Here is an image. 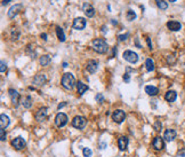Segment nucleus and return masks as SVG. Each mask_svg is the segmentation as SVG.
<instances>
[{"instance_id":"32","label":"nucleus","mask_w":185,"mask_h":157,"mask_svg":"<svg viewBox=\"0 0 185 157\" xmlns=\"http://www.w3.org/2000/svg\"><path fill=\"white\" fill-rule=\"evenodd\" d=\"M6 138H7V134H6L5 130L1 129V130H0V140H1V141H5Z\"/></svg>"},{"instance_id":"4","label":"nucleus","mask_w":185,"mask_h":157,"mask_svg":"<svg viewBox=\"0 0 185 157\" xmlns=\"http://www.w3.org/2000/svg\"><path fill=\"white\" fill-rule=\"evenodd\" d=\"M22 9H23V5H22V4H16V5L11 6V7L9 8V11H8V13H7L8 18H9V20L14 18L15 16H17L18 14H20Z\"/></svg>"},{"instance_id":"5","label":"nucleus","mask_w":185,"mask_h":157,"mask_svg":"<svg viewBox=\"0 0 185 157\" xmlns=\"http://www.w3.org/2000/svg\"><path fill=\"white\" fill-rule=\"evenodd\" d=\"M122 58H125L126 61H128L129 63H136L138 61V55H137L135 52H133V51H129V49H127V51L123 52Z\"/></svg>"},{"instance_id":"43","label":"nucleus","mask_w":185,"mask_h":157,"mask_svg":"<svg viewBox=\"0 0 185 157\" xmlns=\"http://www.w3.org/2000/svg\"><path fill=\"white\" fill-rule=\"evenodd\" d=\"M102 31L104 32V33H105V32L108 31V29H106V28H105V26H102Z\"/></svg>"},{"instance_id":"38","label":"nucleus","mask_w":185,"mask_h":157,"mask_svg":"<svg viewBox=\"0 0 185 157\" xmlns=\"http://www.w3.org/2000/svg\"><path fill=\"white\" fill-rule=\"evenodd\" d=\"M167 61H168V63H169V64H173V63H175V61H176V60H175V58H170V55H169Z\"/></svg>"},{"instance_id":"2","label":"nucleus","mask_w":185,"mask_h":157,"mask_svg":"<svg viewBox=\"0 0 185 157\" xmlns=\"http://www.w3.org/2000/svg\"><path fill=\"white\" fill-rule=\"evenodd\" d=\"M62 86L65 89H72L76 85V79H74V76L70 72H67L63 75L62 77Z\"/></svg>"},{"instance_id":"35","label":"nucleus","mask_w":185,"mask_h":157,"mask_svg":"<svg viewBox=\"0 0 185 157\" xmlns=\"http://www.w3.org/2000/svg\"><path fill=\"white\" fill-rule=\"evenodd\" d=\"M145 39H146V44H148V47H149V49L150 51H152V42H151V39H150L149 37H146V38H145Z\"/></svg>"},{"instance_id":"10","label":"nucleus","mask_w":185,"mask_h":157,"mask_svg":"<svg viewBox=\"0 0 185 157\" xmlns=\"http://www.w3.org/2000/svg\"><path fill=\"white\" fill-rule=\"evenodd\" d=\"M25 140L22 136H17V138L11 140V146L14 147L16 150H22L25 147Z\"/></svg>"},{"instance_id":"33","label":"nucleus","mask_w":185,"mask_h":157,"mask_svg":"<svg viewBox=\"0 0 185 157\" xmlns=\"http://www.w3.org/2000/svg\"><path fill=\"white\" fill-rule=\"evenodd\" d=\"M0 65H1V67H0V71H1V72H5L6 69H7V64H6L5 61H1V62H0Z\"/></svg>"},{"instance_id":"45","label":"nucleus","mask_w":185,"mask_h":157,"mask_svg":"<svg viewBox=\"0 0 185 157\" xmlns=\"http://www.w3.org/2000/svg\"><path fill=\"white\" fill-rule=\"evenodd\" d=\"M111 22H112V24H117V21H114V20H112Z\"/></svg>"},{"instance_id":"21","label":"nucleus","mask_w":185,"mask_h":157,"mask_svg":"<svg viewBox=\"0 0 185 157\" xmlns=\"http://www.w3.org/2000/svg\"><path fill=\"white\" fill-rule=\"evenodd\" d=\"M176 98H177V93L175 91H168L164 94V99H166V101H168V102H174L175 100H176Z\"/></svg>"},{"instance_id":"20","label":"nucleus","mask_w":185,"mask_h":157,"mask_svg":"<svg viewBox=\"0 0 185 157\" xmlns=\"http://www.w3.org/2000/svg\"><path fill=\"white\" fill-rule=\"evenodd\" d=\"M145 93L151 95V96H154L159 93V89L155 86H152V85H148V86H145Z\"/></svg>"},{"instance_id":"24","label":"nucleus","mask_w":185,"mask_h":157,"mask_svg":"<svg viewBox=\"0 0 185 157\" xmlns=\"http://www.w3.org/2000/svg\"><path fill=\"white\" fill-rule=\"evenodd\" d=\"M56 36L60 42H65V35H64V31L61 26H56Z\"/></svg>"},{"instance_id":"36","label":"nucleus","mask_w":185,"mask_h":157,"mask_svg":"<svg viewBox=\"0 0 185 157\" xmlns=\"http://www.w3.org/2000/svg\"><path fill=\"white\" fill-rule=\"evenodd\" d=\"M123 80H125L126 83H129V82H130V76H129V73H125V75H123Z\"/></svg>"},{"instance_id":"29","label":"nucleus","mask_w":185,"mask_h":157,"mask_svg":"<svg viewBox=\"0 0 185 157\" xmlns=\"http://www.w3.org/2000/svg\"><path fill=\"white\" fill-rule=\"evenodd\" d=\"M153 129L155 130L157 132H160L161 131V129H162V124H161V122L157 121L155 123L153 124Z\"/></svg>"},{"instance_id":"3","label":"nucleus","mask_w":185,"mask_h":157,"mask_svg":"<svg viewBox=\"0 0 185 157\" xmlns=\"http://www.w3.org/2000/svg\"><path fill=\"white\" fill-rule=\"evenodd\" d=\"M87 124V121H86V118L85 117H82V116H76L73 119H72V126L73 127H76L78 130H82L85 126Z\"/></svg>"},{"instance_id":"34","label":"nucleus","mask_w":185,"mask_h":157,"mask_svg":"<svg viewBox=\"0 0 185 157\" xmlns=\"http://www.w3.org/2000/svg\"><path fill=\"white\" fill-rule=\"evenodd\" d=\"M95 99H96V101H97L98 103H102L103 101H104V96L102 94H97L95 96Z\"/></svg>"},{"instance_id":"23","label":"nucleus","mask_w":185,"mask_h":157,"mask_svg":"<svg viewBox=\"0 0 185 157\" xmlns=\"http://www.w3.org/2000/svg\"><path fill=\"white\" fill-rule=\"evenodd\" d=\"M32 103H33V100H32L31 96H25L24 99L22 100V105H23L24 108H26V109L31 108V107H32Z\"/></svg>"},{"instance_id":"39","label":"nucleus","mask_w":185,"mask_h":157,"mask_svg":"<svg viewBox=\"0 0 185 157\" xmlns=\"http://www.w3.org/2000/svg\"><path fill=\"white\" fill-rule=\"evenodd\" d=\"M40 38L42 39V40H45V42H46V40H47V33H41Z\"/></svg>"},{"instance_id":"37","label":"nucleus","mask_w":185,"mask_h":157,"mask_svg":"<svg viewBox=\"0 0 185 157\" xmlns=\"http://www.w3.org/2000/svg\"><path fill=\"white\" fill-rule=\"evenodd\" d=\"M177 155L180 157H185V148H183V149H180V152H177Z\"/></svg>"},{"instance_id":"17","label":"nucleus","mask_w":185,"mask_h":157,"mask_svg":"<svg viewBox=\"0 0 185 157\" xmlns=\"http://www.w3.org/2000/svg\"><path fill=\"white\" fill-rule=\"evenodd\" d=\"M167 28L170 31H180L182 29V24L177 21H169L167 22Z\"/></svg>"},{"instance_id":"41","label":"nucleus","mask_w":185,"mask_h":157,"mask_svg":"<svg viewBox=\"0 0 185 157\" xmlns=\"http://www.w3.org/2000/svg\"><path fill=\"white\" fill-rule=\"evenodd\" d=\"M11 0H2V6H6V5H8Z\"/></svg>"},{"instance_id":"14","label":"nucleus","mask_w":185,"mask_h":157,"mask_svg":"<svg viewBox=\"0 0 185 157\" xmlns=\"http://www.w3.org/2000/svg\"><path fill=\"white\" fill-rule=\"evenodd\" d=\"M46 82H47V78L44 73H39V75H37L36 77L33 78V84L36 85V86H39V87L44 86Z\"/></svg>"},{"instance_id":"28","label":"nucleus","mask_w":185,"mask_h":157,"mask_svg":"<svg viewBox=\"0 0 185 157\" xmlns=\"http://www.w3.org/2000/svg\"><path fill=\"white\" fill-rule=\"evenodd\" d=\"M126 17L128 21H134L136 18V13L133 11V9H128L127 11V14H126Z\"/></svg>"},{"instance_id":"6","label":"nucleus","mask_w":185,"mask_h":157,"mask_svg":"<svg viewBox=\"0 0 185 157\" xmlns=\"http://www.w3.org/2000/svg\"><path fill=\"white\" fill-rule=\"evenodd\" d=\"M86 24H87V22H86L85 17H76L72 23V28L74 30H83L86 28Z\"/></svg>"},{"instance_id":"15","label":"nucleus","mask_w":185,"mask_h":157,"mask_svg":"<svg viewBox=\"0 0 185 157\" xmlns=\"http://www.w3.org/2000/svg\"><path fill=\"white\" fill-rule=\"evenodd\" d=\"M175 138H176V131L173 130V129H168L164 131V139L166 141H173Z\"/></svg>"},{"instance_id":"31","label":"nucleus","mask_w":185,"mask_h":157,"mask_svg":"<svg viewBox=\"0 0 185 157\" xmlns=\"http://www.w3.org/2000/svg\"><path fill=\"white\" fill-rule=\"evenodd\" d=\"M82 152H83V156L85 157H90L92 154V150H90L89 148H83V149H82Z\"/></svg>"},{"instance_id":"12","label":"nucleus","mask_w":185,"mask_h":157,"mask_svg":"<svg viewBox=\"0 0 185 157\" xmlns=\"http://www.w3.org/2000/svg\"><path fill=\"white\" fill-rule=\"evenodd\" d=\"M47 114H48V108L47 107H42L37 111L36 114V119L38 122H42L47 118Z\"/></svg>"},{"instance_id":"16","label":"nucleus","mask_w":185,"mask_h":157,"mask_svg":"<svg viewBox=\"0 0 185 157\" xmlns=\"http://www.w3.org/2000/svg\"><path fill=\"white\" fill-rule=\"evenodd\" d=\"M97 68H98L97 61H95V60H89V61L87 62V67H86V69H87L88 72H90V73L96 72Z\"/></svg>"},{"instance_id":"13","label":"nucleus","mask_w":185,"mask_h":157,"mask_svg":"<svg viewBox=\"0 0 185 157\" xmlns=\"http://www.w3.org/2000/svg\"><path fill=\"white\" fill-rule=\"evenodd\" d=\"M82 11H83L85 15L87 16V17H92V16L95 15V9H94V7H92L90 4H88V2H85V4L82 5Z\"/></svg>"},{"instance_id":"9","label":"nucleus","mask_w":185,"mask_h":157,"mask_svg":"<svg viewBox=\"0 0 185 157\" xmlns=\"http://www.w3.org/2000/svg\"><path fill=\"white\" fill-rule=\"evenodd\" d=\"M125 118H126V114H125V111H122V110H114L112 114V119L117 124H121L123 121H125Z\"/></svg>"},{"instance_id":"42","label":"nucleus","mask_w":185,"mask_h":157,"mask_svg":"<svg viewBox=\"0 0 185 157\" xmlns=\"http://www.w3.org/2000/svg\"><path fill=\"white\" fill-rule=\"evenodd\" d=\"M135 44H136V46H137L138 48H142V47H141V45H139V42H138V38H136V39H135Z\"/></svg>"},{"instance_id":"11","label":"nucleus","mask_w":185,"mask_h":157,"mask_svg":"<svg viewBox=\"0 0 185 157\" xmlns=\"http://www.w3.org/2000/svg\"><path fill=\"white\" fill-rule=\"evenodd\" d=\"M152 147L155 150H162L164 148V141L161 136H155L152 141Z\"/></svg>"},{"instance_id":"7","label":"nucleus","mask_w":185,"mask_h":157,"mask_svg":"<svg viewBox=\"0 0 185 157\" xmlns=\"http://www.w3.org/2000/svg\"><path fill=\"white\" fill-rule=\"evenodd\" d=\"M67 116L65 114H63V112H58L55 117V125L57 127H64V126L67 124Z\"/></svg>"},{"instance_id":"25","label":"nucleus","mask_w":185,"mask_h":157,"mask_svg":"<svg viewBox=\"0 0 185 157\" xmlns=\"http://www.w3.org/2000/svg\"><path fill=\"white\" fill-rule=\"evenodd\" d=\"M49 62H50V56L49 55H42L39 58V63H40V65H42V67H47L49 64Z\"/></svg>"},{"instance_id":"30","label":"nucleus","mask_w":185,"mask_h":157,"mask_svg":"<svg viewBox=\"0 0 185 157\" xmlns=\"http://www.w3.org/2000/svg\"><path fill=\"white\" fill-rule=\"evenodd\" d=\"M128 37H129V33L128 32H126V33H123V35H119L118 39H119V42H125V40H127Z\"/></svg>"},{"instance_id":"27","label":"nucleus","mask_w":185,"mask_h":157,"mask_svg":"<svg viewBox=\"0 0 185 157\" xmlns=\"http://www.w3.org/2000/svg\"><path fill=\"white\" fill-rule=\"evenodd\" d=\"M155 4L158 6V8L161 9V11H166L168 8V4L164 0H155Z\"/></svg>"},{"instance_id":"26","label":"nucleus","mask_w":185,"mask_h":157,"mask_svg":"<svg viewBox=\"0 0 185 157\" xmlns=\"http://www.w3.org/2000/svg\"><path fill=\"white\" fill-rule=\"evenodd\" d=\"M145 68H146V70L148 71H153L154 70V61L152 60V58H148L146 61H145Z\"/></svg>"},{"instance_id":"44","label":"nucleus","mask_w":185,"mask_h":157,"mask_svg":"<svg viewBox=\"0 0 185 157\" xmlns=\"http://www.w3.org/2000/svg\"><path fill=\"white\" fill-rule=\"evenodd\" d=\"M63 67H64V68H67V62H64V63H63Z\"/></svg>"},{"instance_id":"18","label":"nucleus","mask_w":185,"mask_h":157,"mask_svg":"<svg viewBox=\"0 0 185 157\" xmlns=\"http://www.w3.org/2000/svg\"><path fill=\"white\" fill-rule=\"evenodd\" d=\"M128 143H129V140L127 136H120L118 139V146H119V148H120V150L127 149Z\"/></svg>"},{"instance_id":"40","label":"nucleus","mask_w":185,"mask_h":157,"mask_svg":"<svg viewBox=\"0 0 185 157\" xmlns=\"http://www.w3.org/2000/svg\"><path fill=\"white\" fill-rule=\"evenodd\" d=\"M67 105V102H63V103H60V105H57V109H61V108H63V107H65Z\"/></svg>"},{"instance_id":"22","label":"nucleus","mask_w":185,"mask_h":157,"mask_svg":"<svg viewBox=\"0 0 185 157\" xmlns=\"http://www.w3.org/2000/svg\"><path fill=\"white\" fill-rule=\"evenodd\" d=\"M0 118H1V121H0V126H1V129H6L7 126L9 125V123H10L9 117L6 116L5 114H1Z\"/></svg>"},{"instance_id":"1","label":"nucleus","mask_w":185,"mask_h":157,"mask_svg":"<svg viewBox=\"0 0 185 157\" xmlns=\"http://www.w3.org/2000/svg\"><path fill=\"white\" fill-rule=\"evenodd\" d=\"M92 44L94 51H96L99 54H104V53L108 52L109 46H108V42H105V39H103V38H96V39L92 40Z\"/></svg>"},{"instance_id":"8","label":"nucleus","mask_w":185,"mask_h":157,"mask_svg":"<svg viewBox=\"0 0 185 157\" xmlns=\"http://www.w3.org/2000/svg\"><path fill=\"white\" fill-rule=\"evenodd\" d=\"M8 94L10 96V100H11V103L13 105L17 108L18 105H20V93L14 89H8Z\"/></svg>"},{"instance_id":"19","label":"nucleus","mask_w":185,"mask_h":157,"mask_svg":"<svg viewBox=\"0 0 185 157\" xmlns=\"http://www.w3.org/2000/svg\"><path fill=\"white\" fill-rule=\"evenodd\" d=\"M77 89H78V94H79V96H82V95L86 93V91L89 89V87L86 84H83L82 82H78Z\"/></svg>"},{"instance_id":"46","label":"nucleus","mask_w":185,"mask_h":157,"mask_svg":"<svg viewBox=\"0 0 185 157\" xmlns=\"http://www.w3.org/2000/svg\"><path fill=\"white\" fill-rule=\"evenodd\" d=\"M170 2H175V1H176V0H169Z\"/></svg>"}]
</instances>
